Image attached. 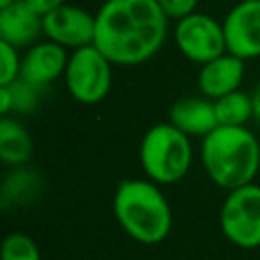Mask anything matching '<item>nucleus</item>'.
<instances>
[{
  "label": "nucleus",
  "mask_w": 260,
  "mask_h": 260,
  "mask_svg": "<svg viewBox=\"0 0 260 260\" xmlns=\"http://www.w3.org/2000/svg\"><path fill=\"white\" fill-rule=\"evenodd\" d=\"M169 22L156 0H106L95 12L93 45L114 65H140L162 49Z\"/></svg>",
  "instance_id": "f257e3e1"
},
{
  "label": "nucleus",
  "mask_w": 260,
  "mask_h": 260,
  "mask_svg": "<svg viewBox=\"0 0 260 260\" xmlns=\"http://www.w3.org/2000/svg\"><path fill=\"white\" fill-rule=\"evenodd\" d=\"M114 217L128 238L154 246L167 240L173 228V209L158 183L150 179H124L112 199Z\"/></svg>",
  "instance_id": "f03ea898"
},
{
  "label": "nucleus",
  "mask_w": 260,
  "mask_h": 260,
  "mask_svg": "<svg viewBox=\"0 0 260 260\" xmlns=\"http://www.w3.org/2000/svg\"><path fill=\"white\" fill-rule=\"evenodd\" d=\"M199 156L207 177L225 191L254 183L260 171V142L248 126H217L201 138Z\"/></svg>",
  "instance_id": "7ed1b4c3"
},
{
  "label": "nucleus",
  "mask_w": 260,
  "mask_h": 260,
  "mask_svg": "<svg viewBox=\"0 0 260 260\" xmlns=\"http://www.w3.org/2000/svg\"><path fill=\"white\" fill-rule=\"evenodd\" d=\"M138 160L146 179L162 185L179 183L191 169V138L171 122L150 126L138 146Z\"/></svg>",
  "instance_id": "20e7f679"
},
{
  "label": "nucleus",
  "mask_w": 260,
  "mask_h": 260,
  "mask_svg": "<svg viewBox=\"0 0 260 260\" xmlns=\"http://www.w3.org/2000/svg\"><path fill=\"white\" fill-rule=\"evenodd\" d=\"M114 63L95 47L87 45L69 53L65 69V87L69 95L83 106H95L104 102L112 89Z\"/></svg>",
  "instance_id": "39448f33"
},
{
  "label": "nucleus",
  "mask_w": 260,
  "mask_h": 260,
  "mask_svg": "<svg viewBox=\"0 0 260 260\" xmlns=\"http://www.w3.org/2000/svg\"><path fill=\"white\" fill-rule=\"evenodd\" d=\"M219 228L225 240L238 248L260 246V185L250 183L228 191L219 207Z\"/></svg>",
  "instance_id": "423d86ee"
},
{
  "label": "nucleus",
  "mask_w": 260,
  "mask_h": 260,
  "mask_svg": "<svg viewBox=\"0 0 260 260\" xmlns=\"http://www.w3.org/2000/svg\"><path fill=\"white\" fill-rule=\"evenodd\" d=\"M175 45L185 59L205 65L228 51L223 24L205 12H193L175 22Z\"/></svg>",
  "instance_id": "0eeeda50"
},
{
  "label": "nucleus",
  "mask_w": 260,
  "mask_h": 260,
  "mask_svg": "<svg viewBox=\"0 0 260 260\" xmlns=\"http://www.w3.org/2000/svg\"><path fill=\"white\" fill-rule=\"evenodd\" d=\"M43 37L65 47L69 53L93 45L95 14H91L81 6L65 2L57 10L43 16Z\"/></svg>",
  "instance_id": "6e6552de"
},
{
  "label": "nucleus",
  "mask_w": 260,
  "mask_h": 260,
  "mask_svg": "<svg viewBox=\"0 0 260 260\" xmlns=\"http://www.w3.org/2000/svg\"><path fill=\"white\" fill-rule=\"evenodd\" d=\"M228 53L250 61L260 57V0H240L221 20Z\"/></svg>",
  "instance_id": "1a4fd4ad"
},
{
  "label": "nucleus",
  "mask_w": 260,
  "mask_h": 260,
  "mask_svg": "<svg viewBox=\"0 0 260 260\" xmlns=\"http://www.w3.org/2000/svg\"><path fill=\"white\" fill-rule=\"evenodd\" d=\"M69 51L49 39L39 41L22 51L20 77L35 87H45L65 75Z\"/></svg>",
  "instance_id": "9d476101"
},
{
  "label": "nucleus",
  "mask_w": 260,
  "mask_h": 260,
  "mask_svg": "<svg viewBox=\"0 0 260 260\" xmlns=\"http://www.w3.org/2000/svg\"><path fill=\"white\" fill-rule=\"evenodd\" d=\"M43 37V16L24 0L0 6V41L24 51Z\"/></svg>",
  "instance_id": "9b49d317"
},
{
  "label": "nucleus",
  "mask_w": 260,
  "mask_h": 260,
  "mask_svg": "<svg viewBox=\"0 0 260 260\" xmlns=\"http://www.w3.org/2000/svg\"><path fill=\"white\" fill-rule=\"evenodd\" d=\"M244 73H246V61L225 51L223 55L201 65L197 75V85L203 98L217 100L225 93L240 89Z\"/></svg>",
  "instance_id": "f8f14e48"
},
{
  "label": "nucleus",
  "mask_w": 260,
  "mask_h": 260,
  "mask_svg": "<svg viewBox=\"0 0 260 260\" xmlns=\"http://www.w3.org/2000/svg\"><path fill=\"white\" fill-rule=\"evenodd\" d=\"M169 122L177 126L189 138H205L211 130H215L217 116L213 108V100L209 98H181L169 110Z\"/></svg>",
  "instance_id": "ddd939ff"
},
{
  "label": "nucleus",
  "mask_w": 260,
  "mask_h": 260,
  "mask_svg": "<svg viewBox=\"0 0 260 260\" xmlns=\"http://www.w3.org/2000/svg\"><path fill=\"white\" fill-rule=\"evenodd\" d=\"M35 142L30 132L12 116L0 118V160L8 167H26L32 158Z\"/></svg>",
  "instance_id": "4468645a"
},
{
  "label": "nucleus",
  "mask_w": 260,
  "mask_h": 260,
  "mask_svg": "<svg viewBox=\"0 0 260 260\" xmlns=\"http://www.w3.org/2000/svg\"><path fill=\"white\" fill-rule=\"evenodd\" d=\"M41 189L43 181L37 171H30L28 167H14L2 183V203L4 207L28 205L41 195Z\"/></svg>",
  "instance_id": "2eb2a0df"
},
{
  "label": "nucleus",
  "mask_w": 260,
  "mask_h": 260,
  "mask_svg": "<svg viewBox=\"0 0 260 260\" xmlns=\"http://www.w3.org/2000/svg\"><path fill=\"white\" fill-rule=\"evenodd\" d=\"M213 108L219 126H246L250 120H254L252 93H246L242 89L213 100Z\"/></svg>",
  "instance_id": "dca6fc26"
},
{
  "label": "nucleus",
  "mask_w": 260,
  "mask_h": 260,
  "mask_svg": "<svg viewBox=\"0 0 260 260\" xmlns=\"http://www.w3.org/2000/svg\"><path fill=\"white\" fill-rule=\"evenodd\" d=\"M39 91L41 87H35L24 79H16L10 85H0V114H30L39 104Z\"/></svg>",
  "instance_id": "f3484780"
},
{
  "label": "nucleus",
  "mask_w": 260,
  "mask_h": 260,
  "mask_svg": "<svg viewBox=\"0 0 260 260\" xmlns=\"http://www.w3.org/2000/svg\"><path fill=\"white\" fill-rule=\"evenodd\" d=\"M0 260H43L39 244L24 232H10L0 246Z\"/></svg>",
  "instance_id": "a211bd4d"
},
{
  "label": "nucleus",
  "mask_w": 260,
  "mask_h": 260,
  "mask_svg": "<svg viewBox=\"0 0 260 260\" xmlns=\"http://www.w3.org/2000/svg\"><path fill=\"white\" fill-rule=\"evenodd\" d=\"M22 53L20 49L0 41V85H10L20 77Z\"/></svg>",
  "instance_id": "6ab92c4d"
},
{
  "label": "nucleus",
  "mask_w": 260,
  "mask_h": 260,
  "mask_svg": "<svg viewBox=\"0 0 260 260\" xmlns=\"http://www.w3.org/2000/svg\"><path fill=\"white\" fill-rule=\"evenodd\" d=\"M162 12L169 16V20H181L193 12H197V6L201 0H156Z\"/></svg>",
  "instance_id": "aec40b11"
},
{
  "label": "nucleus",
  "mask_w": 260,
  "mask_h": 260,
  "mask_svg": "<svg viewBox=\"0 0 260 260\" xmlns=\"http://www.w3.org/2000/svg\"><path fill=\"white\" fill-rule=\"evenodd\" d=\"M32 10H37L41 16H47L49 12L57 10L59 6H63L67 0H24Z\"/></svg>",
  "instance_id": "412c9836"
},
{
  "label": "nucleus",
  "mask_w": 260,
  "mask_h": 260,
  "mask_svg": "<svg viewBox=\"0 0 260 260\" xmlns=\"http://www.w3.org/2000/svg\"><path fill=\"white\" fill-rule=\"evenodd\" d=\"M252 104H254V122L260 124V83L252 91Z\"/></svg>",
  "instance_id": "4be33fe9"
},
{
  "label": "nucleus",
  "mask_w": 260,
  "mask_h": 260,
  "mask_svg": "<svg viewBox=\"0 0 260 260\" xmlns=\"http://www.w3.org/2000/svg\"><path fill=\"white\" fill-rule=\"evenodd\" d=\"M10 2H14V0H0V6H6V4H10Z\"/></svg>",
  "instance_id": "5701e85b"
}]
</instances>
